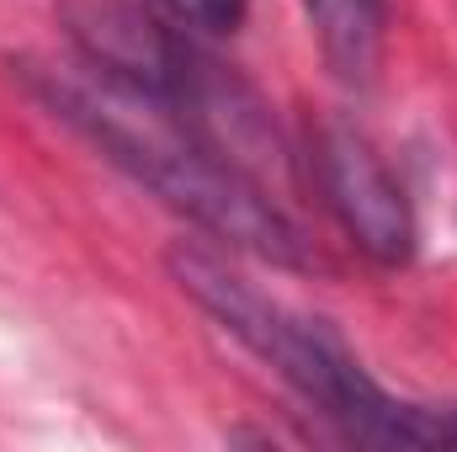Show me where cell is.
Returning a JSON list of instances; mask_svg holds the SVG:
<instances>
[{"label": "cell", "instance_id": "4", "mask_svg": "<svg viewBox=\"0 0 457 452\" xmlns=\"http://www.w3.org/2000/svg\"><path fill=\"white\" fill-rule=\"evenodd\" d=\"M314 176L325 192V208L351 234V245L378 266H404L415 255V213L383 155L351 128L325 122L314 133Z\"/></svg>", "mask_w": 457, "mask_h": 452}, {"label": "cell", "instance_id": "3", "mask_svg": "<svg viewBox=\"0 0 457 452\" xmlns=\"http://www.w3.org/2000/svg\"><path fill=\"white\" fill-rule=\"evenodd\" d=\"M59 21L86 70H96V80L160 107L176 102L197 43L170 32L160 16L133 0H59Z\"/></svg>", "mask_w": 457, "mask_h": 452}, {"label": "cell", "instance_id": "6", "mask_svg": "<svg viewBox=\"0 0 457 452\" xmlns=\"http://www.w3.org/2000/svg\"><path fill=\"white\" fill-rule=\"evenodd\" d=\"M170 16H181L187 27H203V32H234L239 16H245V0H165Z\"/></svg>", "mask_w": 457, "mask_h": 452}, {"label": "cell", "instance_id": "5", "mask_svg": "<svg viewBox=\"0 0 457 452\" xmlns=\"http://www.w3.org/2000/svg\"><path fill=\"white\" fill-rule=\"evenodd\" d=\"M325 64L345 86H372L388 38V0H303Z\"/></svg>", "mask_w": 457, "mask_h": 452}, {"label": "cell", "instance_id": "2", "mask_svg": "<svg viewBox=\"0 0 457 452\" xmlns=\"http://www.w3.org/2000/svg\"><path fill=\"white\" fill-rule=\"evenodd\" d=\"M176 288L219 320V331L255 351L287 389H298L320 415H330L345 437L372 448H457V405H415L394 399L367 367L345 351V340L277 298H266L255 282H245L224 255L203 245H176L165 255Z\"/></svg>", "mask_w": 457, "mask_h": 452}, {"label": "cell", "instance_id": "1", "mask_svg": "<svg viewBox=\"0 0 457 452\" xmlns=\"http://www.w3.org/2000/svg\"><path fill=\"white\" fill-rule=\"evenodd\" d=\"M21 75H27V91L59 122H70L80 138H91L117 171H128L138 187H149L176 213H187L203 234L224 239L234 250H250L261 261H277V266H309L303 234L271 203V192L255 187L250 176H239L228 160H219L160 102L128 96L107 80L86 86V80H70V75L37 70V64H27Z\"/></svg>", "mask_w": 457, "mask_h": 452}]
</instances>
